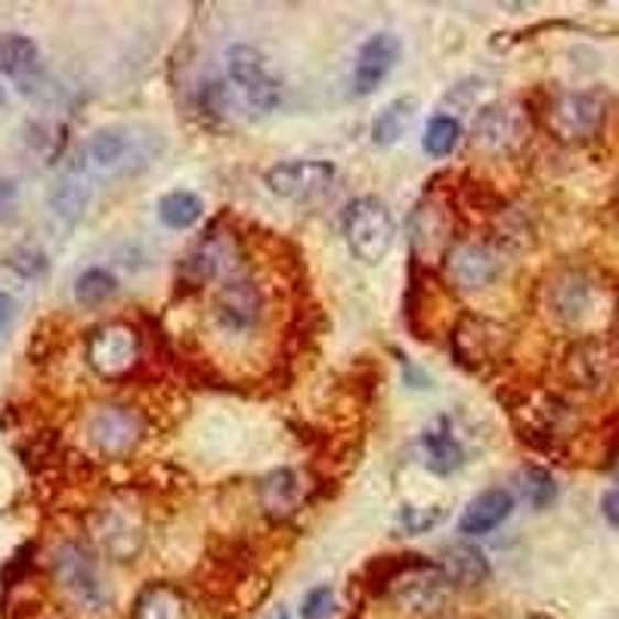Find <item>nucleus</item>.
Here are the masks:
<instances>
[{
  "instance_id": "f257e3e1",
  "label": "nucleus",
  "mask_w": 619,
  "mask_h": 619,
  "mask_svg": "<svg viewBox=\"0 0 619 619\" xmlns=\"http://www.w3.org/2000/svg\"><path fill=\"white\" fill-rule=\"evenodd\" d=\"M384 588L391 591L393 604L412 617L437 613L453 595V583L446 579L441 564H427L419 554L391 557V573L384 576Z\"/></svg>"
},
{
  "instance_id": "f03ea898",
  "label": "nucleus",
  "mask_w": 619,
  "mask_h": 619,
  "mask_svg": "<svg viewBox=\"0 0 619 619\" xmlns=\"http://www.w3.org/2000/svg\"><path fill=\"white\" fill-rule=\"evenodd\" d=\"M344 242L357 261L376 267L391 254L393 239H397V220H393L391 205L378 196L354 198L341 217Z\"/></svg>"
},
{
  "instance_id": "7ed1b4c3",
  "label": "nucleus",
  "mask_w": 619,
  "mask_h": 619,
  "mask_svg": "<svg viewBox=\"0 0 619 619\" xmlns=\"http://www.w3.org/2000/svg\"><path fill=\"white\" fill-rule=\"evenodd\" d=\"M53 576L56 586L63 588V595L75 610H82L87 617H99L109 610V588L102 583L97 554L90 552L82 542H66L53 554Z\"/></svg>"
},
{
  "instance_id": "20e7f679",
  "label": "nucleus",
  "mask_w": 619,
  "mask_h": 619,
  "mask_svg": "<svg viewBox=\"0 0 619 619\" xmlns=\"http://www.w3.org/2000/svg\"><path fill=\"white\" fill-rule=\"evenodd\" d=\"M227 82L248 115H270L279 106L282 87L261 50L251 44H232L227 50Z\"/></svg>"
},
{
  "instance_id": "39448f33",
  "label": "nucleus",
  "mask_w": 619,
  "mask_h": 619,
  "mask_svg": "<svg viewBox=\"0 0 619 619\" xmlns=\"http://www.w3.org/2000/svg\"><path fill=\"white\" fill-rule=\"evenodd\" d=\"M87 366L97 372L102 381H124L140 366L143 357V341L140 332L128 323H106L87 335L84 344Z\"/></svg>"
},
{
  "instance_id": "423d86ee",
  "label": "nucleus",
  "mask_w": 619,
  "mask_h": 619,
  "mask_svg": "<svg viewBox=\"0 0 619 619\" xmlns=\"http://www.w3.org/2000/svg\"><path fill=\"white\" fill-rule=\"evenodd\" d=\"M143 434H146L143 415L124 403H102V406L90 409V415L84 422V437L90 443V449L102 458L131 456L143 441Z\"/></svg>"
},
{
  "instance_id": "0eeeda50",
  "label": "nucleus",
  "mask_w": 619,
  "mask_h": 619,
  "mask_svg": "<svg viewBox=\"0 0 619 619\" xmlns=\"http://www.w3.org/2000/svg\"><path fill=\"white\" fill-rule=\"evenodd\" d=\"M598 304H601V285L588 270H579V267L557 270L545 285V307L561 326H586L598 313Z\"/></svg>"
},
{
  "instance_id": "6e6552de",
  "label": "nucleus",
  "mask_w": 619,
  "mask_h": 619,
  "mask_svg": "<svg viewBox=\"0 0 619 619\" xmlns=\"http://www.w3.org/2000/svg\"><path fill=\"white\" fill-rule=\"evenodd\" d=\"M502 270H506L502 248L484 242V239L453 242L443 254V273L449 279V285H456L458 292H484V289L499 282Z\"/></svg>"
},
{
  "instance_id": "1a4fd4ad",
  "label": "nucleus",
  "mask_w": 619,
  "mask_h": 619,
  "mask_svg": "<svg viewBox=\"0 0 619 619\" xmlns=\"http://www.w3.org/2000/svg\"><path fill=\"white\" fill-rule=\"evenodd\" d=\"M607 118V97L601 90H571L549 102V131L561 143H586L604 128Z\"/></svg>"
},
{
  "instance_id": "9d476101",
  "label": "nucleus",
  "mask_w": 619,
  "mask_h": 619,
  "mask_svg": "<svg viewBox=\"0 0 619 619\" xmlns=\"http://www.w3.org/2000/svg\"><path fill=\"white\" fill-rule=\"evenodd\" d=\"M263 294L261 289L245 276H232L220 285L211 301V319L220 335L245 338L261 326Z\"/></svg>"
},
{
  "instance_id": "9b49d317",
  "label": "nucleus",
  "mask_w": 619,
  "mask_h": 619,
  "mask_svg": "<svg viewBox=\"0 0 619 619\" xmlns=\"http://www.w3.org/2000/svg\"><path fill=\"white\" fill-rule=\"evenodd\" d=\"M338 177V167L326 159H292L273 164L263 174V186L285 202H310L328 193V186Z\"/></svg>"
},
{
  "instance_id": "f8f14e48",
  "label": "nucleus",
  "mask_w": 619,
  "mask_h": 619,
  "mask_svg": "<svg viewBox=\"0 0 619 619\" xmlns=\"http://www.w3.org/2000/svg\"><path fill=\"white\" fill-rule=\"evenodd\" d=\"M90 533L97 539L99 552L112 557V561H133L146 542L140 514L131 506H121V502L97 508L94 518H90Z\"/></svg>"
},
{
  "instance_id": "ddd939ff",
  "label": "nucleus",
  "mask_w": 619,
  "mask_h": 619,
  "mask_svg": "<svg viewBox=\"0 0 619 619\" xmlns=\"http://www.w3.org/2000/svg\"><path fill=\"white\" fill-rule=\"evenodd\" d=\"M567 381L579 391H604L619 378V341L583 338L564 359Z\"/></svg>"
},
{
  "instance_id": "4468645a",
  "label": "nucleus",
  "mask_w": 619,
  "mask_h": 619,
  "mask_svg": "<svg viewBox=\"0 0 619 619\" xmlns=\"http://www.w3.org/2000/svg\"><path fill=\"white\" fill-rule=\"evenodd\" d=\"M419 453L424 468L437 477H449L468 465V446L461 441L453 415H437L434 422H427V427L419 434Z\"/></svg>"
},
{
  "instance_id": "2eb2a0df",
  "label": "nucleus",
  "mask_w": 619,
  "mask_h": 619,
  "mask_svg": "<svg viewBox=\"0 0 619 619\" xmlns=\"http://www.w3.org/2000/svg\"><path fill=\"white\" fill-rule=\"evenodd\" d=\"M453 347L461 366H487L506 354L508 332L487 316H465L456 326Z\"/></svg>"
},
{
  "instance_id": "dca6fc26",
  "label": "nucleus",
  "mask_w": 619,
  "mask_h": 619,
  "mask_svg": "<svg viewBox=\"0 0 619 619\" xmlns=\"http://www.w3.org/2000/svg\"><path fill=\"white\" fill-rule=\"evenodd\" d=\"M400 37L391 32H378L362 41L357 59H354V94L357 97H369L376 94L381 84L388 82V75L400 59Z\"/></svg>"
},
{
  "instance_id": "f3484780",
  "label": "nucleus",
  "mask_w": 619,
  "mask_h": 619,
  "mask_svg": "<svg viewBox=\"0 0 619 619\" xmlns=\"http://www.w3.org/2000/svg\"><path fill=\"white\" fill-rule=\"evenodd\" d=\"M523 133H526V118H523L521 106H514V102L484 106L474 121V140L492 152L514 149L523 140Z\"/></svg>"
},
{
  "instance_id": "a211bd4d",
  "label": "nucleus",
  "mask_w": 619,
  "mask_h": 619,
  "mask_svg": "<svg viewBox=\"0 0 619 619\" xmlns=\"http://www.w3.org/2000/svg\"><path fill=\"white\" fill-rule=\"evenodd\" d=\"M514 511V492L506 487H489L477 492L468 508L458 518V533L461 536H487L496 526L511 518Z\"/></svg>"
},
{
  "instance_id": "6ab92c4d",
  "label": "nucleus",
  "mask_w": 619,
  "mask_h": 619,
  "mask_svg": "<svg viewBox=\"0 0 619 619\" xmlns=\"http://www.w3.org/2000/svg\"><path fill=\"white\" fill-rule=\"evenodd\" d=\"M441 571L446 573V579L453 583V588H474L484 586L489 579V561L487 554L480 552L477 545L468 542H456L446 545L441 552Z\"/></svg>"
},
{
  "instance_id": "aec40b11",
  "label": "nucleus",
  "mask_w": 619,
  "mask_h": 619,
  "mask_svg": "<svg viewBox=\"0 0 619 619\" xmlns=\"http://www.w3.org/2000/svg\"><path fill=\"white\" fill-rule=\"evenodd\" d=\"M131 619H189V607L180 588L167 583H152L137 595Z\"/></svg>"
},
{
  "instance_id": "412c9836",
  "label": "nucleus",
  "mask_w": 619,
  "mask_h": 619,
  "mask_svg": "<svg viewBox=\"0 0 619 619\" xmlns=\"http://www.w3.org/2000/svg\"><path fill=\"white\" fill-rule=\"evenodd\" d=\"M301 496H304V487H301V477L292 468H279V471L267 474L261 480V502L273 514L294 511L301 506Z\"/></svg>"
},
{
  "instance_id": "4be33fe9",
  "label": "nucleus",
  "mask_w": 619,
  "mask_h": 619,
  "mask_svg": "<svg viewBox=\"0 0 619 619\" xmlns=\"http://www.w3.org/2000/svg\"><path fill=\"white\" fill-rule=\"evenodd\" d=\"M415 112H419V99L415 97L391 99V102L378 112L376 121H372V140H376V146H393V143L406 133Z\"/></svg>"
},
{
  "instance_id": "5701e85b",
  "label": "nucleus",
  "mask_w": 619,
  "mask_h": 619,
  "mask_svg": "<svg viewBox=\"0 0 619 619\" xmlns=\"http://www.w3.org/2000/svg\"><path fill=\"white\" fill-rule=\"evenodd\" d=\"M205 214V202L189 193V189H174L159 198V220L167 229H189L196 227Z\"/></svg>"
},
{
  "instance_id": "b1692460",
  "label": "nucleus",
  "mask_w": 619,
  "mask_h": 619,
  "mask_svg": "<svg viewBox=\"0 0 619 619\" xmlns=\"http://www.w3.org/2000/svg\"><path fill=\"white\" fill-rule=\"evenodd\" d=\"M37 68V47L25 34H3L0 37V75L22 78Z\"/></svg>"
},
{
  "instance_id": "393cba45",
  "label": "nucleus",
  "mask_w": 619,
  "mask_h": 619,
  "mask_svg": "<svg viewBox=\"0 0 619 619\" xmlns=\"http://www.w3.org/2000/svg\"><path fill=\"white\" fill-rule=\"evenodd\" d=\"M461 143V121L453 118V115H434L427 121L422 137V149L431 155V159H446L453 155Z\"/></svg>"
},
{
  "instance_id": "a878e982",
  "label": "nucleus",
  "mask_w": 619,
  "mask_h": 619,
  "mask_svg": "<svg viewBox=\"0 0 619 619\" xmlns=\"http://www.w3.org/2000/svg\"><path fill=\"white\" fill-rule=\"evenodd\" d=\"M115 292H118V279L102 267H90L75 279V301L84 307H99L109 297H115Z\"/></svg>"
},
{
  "instance_id": "bb28decb",
  "label": "nucleus",
  "mask_w": 619,
  "mask_h": 619,
  "mask_svg": "<svg viewBox=\"0 0 619 619\" xmlns=\"http://www.w3.org/2000/svg\"><path fill=\"white\" fill-rule=\"evenodd\" d=\"M518 480H521L518 489H521L523 502L530 508H536V511H545L557 499V484H554V477L545 468L530 465V468H523Z\"/></svg>"
},
{
  "instance_id": "cd10ccee",
  "label": "nucleus",
  "mask_w": 619,
  "mask_h": 619,
  "mask_svg": "<svg viewBox=\"0 0 619 619\" xmlns=\"http://www.w3.org/2000/svg\"><path fill=\"white\" fill-rule=\"evenodd\" d=\"M128 152V137L118 131V128H106V131H97L87 143V155L97 164H115L121 155Z\"/></svg>"
},
{
  "instance_id": "c85d7f7f",
  "label": "nucleus",
  "mask_w": 619,
  "mask_h": 619,
  "mask_svg": "<svg viewBox=\"0 0 619 619\" xmlns=\"http://www.w3.org/2000/svg\"><path fill=\"white\" fill-rule=\"evenodd\" d=\"M7 267L22 279H34L41 276V273H47V254L32 248V245H22V248H13L7 254Z\"/></svg>"
},
{
  "instance_id": "c756f323",
  "label": "nucleus",
  "mask_w": 619,
  "mask_h": 619,
  "mask_svg": "<svg viewBox=\"0 0 619 619\" xmlns=\"http://www.w3.org/2000/svg\"><path fill=\"white\" fill-rule=\"evenodd\" d=\"M335 610V588L316 586L310 588L301 601V619H328Z\"/></svg>"
},
{
  "instance_id": "7c9ffc66",
  "label": "nucleus",
  "mask_w": 619,
  "mask_h": 619,
  "mask_svg": "<svg viewBox=\"0 0 619 619\" xmlns=\"http://www.w3.org/2000/svg\"><path fill=\"white\" fill-rule=\"evenodd\" d=\"M443 518L441 508H427V511H422V508H403L400 511V526L406 530L409 536H415V533H427L431 526H437V521Z\"/></svg>"
},
{
  "instance_id": "2f4dec72",
  "label": "nucleus",
  "mask_w": 619,
  "mask_h": 619,
  "mask_svg": "<svg viewBox=\"0 0 619 619\" xmlns=\"http://www.w3.org/2000/svg\"><path fill=\"white\" fill-rule=\"evenodd\" d=\"M601 514H604V521L619 530V484L617 487L607 489V492L601 496Z\"/></svg>"
},
{
  "instance_id": "473e14b6",
  "label": "nucleus",
  "mask_w": 619,
  "mask_h": 619,
  "mask_svg": "<svg viewBox=\"0 0 619 619\" xmlns=\"http://www.w3.org/2000/svg\"><path fill=\"white\" fill-rule=\"evenodd\" d=\"M13 205H17V186L10 180H0V208L13 211Z\"/></svg>"
},
{
  "instance_id": "72a5a7b5",
  "label": "nucleus",
  "mask_w": 619,
  "mask_h": 619,
  "mask_svg": "<svg viewBox=\"0 0 619 619\" xmlns=\"http://www.w3.org/2000/svg\"><path fill=\"white\" fill-rule=\"evenodd\" d=\"M13 319V297L7 292H0V328Z\"/></svg>"
},
{
  "instance_id": "f704fd0d",
  "label": "nucleus",
  "mask_w": 619,
  "mask_h": 619,
  "mask_svg": "<svg viewBox=\"0 0 619 619\" xmlns=\"http://www.w3.org/2000/svg\"><path fill=\"white\" fill-rule=\"evenodd\" d=\"M273 619H289V613H279V617H273Z\"/></svg>"
},
{
  "instance_id": "c9c22d12",
  "label": "nucleus",
  "mask_w": 619,
  "mask_h": 619,
  "mask_svg": "<svg viewBox=\"0 0 619 619\" xmlns=\"http://www.w3.org/2000/svg\"><path fill=\"white\" fill-rule=\"evenodd\" d=\"M526 619H549V617H526Z\"/></svg>"
},
{
  "instance_id": "e433bc0d",
  "label": "nucleus",
  "mask_w": 619,
  "mask_h": 619,
  "mask_svg": "<svg viewBox=\"0 0 619 619\" xmlns=\"http://www.w3.org/2000/svg\"><path fill=\"white\" fill-rule=\"evenodd\" d=\"M0 102H3V90H0Z\"/></svg>"
}]
</instances>
